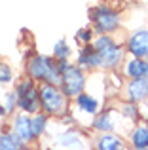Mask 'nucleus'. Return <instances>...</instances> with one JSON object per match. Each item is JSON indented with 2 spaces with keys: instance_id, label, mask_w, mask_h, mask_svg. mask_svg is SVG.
<instances>
[{
  "instance_id": "23",
  "label": "nucleus",
  "mask_w": 148,
  "mask_h": 150,
  "mask_svg": "<svg viewBox=\"0 0 148 150\" xmlns=\"http://www.w3.org/2000/svg\"><path fill=\"white\" fill-rule=\"evenodd\" d=\"M2 114H4V108H2V106H0V116H2Z\"/></svg>"
},
{
  "instance_id": "8",
  "label": "nucleus",
  "mask_w": 148,
  "mask_h": 150,
  "mask_svg": "<svg viewBox=\"0 0 148 150\" xmlns=\"http://www.w3.org/2000/svg\"><path fill=\"white\" fill-rule=\"evenodd\" d=\"M13 133H15V137H17L19 141H23V143L30 141L34 137V133H32V120H29L27 116L15 118V122H13Z\"/></svg>"
},
{
  "instance_id": "12",
  "label": "nucleus",
  "mask_w": 148,
  "mask_h": 150,
  "mask_svg": "<svg viewBox=\"0 0 148 150\" xmlns=\"http://www.w3.org/2000/svg\"><path fill=\"white\" fill-rule=\"evenodd\" d=\"M80 65H84V67H97V65H101V59H99L97 50L95 51H93L91 48L82 50V53H80Z\"/></svg>"
},
{
  "instance_id": "9",
  "label": "nucleus",
  "mask_w": 148,
  "mask_h": 150,
  "mask_svg": "<svg viewBox=\"0 0 148 150\" xmlns=\"http://www.w3.org/2000/svg\"><path fill=\"white\" fill-rule=\"evenodd\" d=\"M129 97L133 101H144L148 97V78H137L129 84Z\"/></svg>"
},
{
  "instance_id": "11",
  "label": "nucleus",
  "mask_w": 148,
  "mask_h": 150,
  "mask_svg": "<svg viewBox=\"0 0 148 150\" xmlns=\"http://www.w3.org/2000/svg\"><path fill=\"white\" fill-rule=\"evenodd\" d=\"M131 141H133L135 148L146 150L148 148V127H144V125L137 127V129H135V133H133V137H131Z\"/></svg>"
},
{
  "instance_id": "6",
  "label": "nucleus",
  "mask_w": 148,
  "mask_h": 150,
  "mask_svg": "<svg viewBox=\"0 0 148 150\" xmlns=\"http://www.w3.org/2000/svg\"><path fill=\"white\" fill-rule=\"evenodd\" d=\"M93 21H95L97 30H101V33H108V30H114L116 27H118L120 19H118V15H116L112 10H104V8H101V10H95Z\"/></svg>"
},
{
  "instance_id": "18",
  "label": "nucleus",
  "mask_w": 148,
  "mask_h": 150,
  "mask_svg": "<svg viewBox=\"0 0 148 150\" xmlns=\"http://www.w3.org/2000/svg\"><path fill=\"white\" fill-rule=\"evenodd\" d=\"M68 53H70V50L65 46V42H57V46H55V55L61 59V61H65V59L68 57Z\"/></svg>"
},
{
  "instance_id": "13",
  "label": "nucleus",
  "mask_w": 148,
  "mask_h": 150,
  "mask_svg": "<svg viewBox=\"0 0 148 150\" xmlns=\"http://www.w3.org/2000/svg\"><path fill=\"white\" fill-rule=\"evenodd\" d=\"M99 150H123V144L118 137L114 135H104L99 141Z\"/></svg>"
},
{
  "instance_id": "16",
  "label": "nucleus",
  "mask_w": 148,
  "mask_h": 150,
  "mask_svg": "<svg viewBox=\"0 0 148 150\" xmlns=\"http://www.w3.org/2000/svg\"><path fill=\"white\" fill-rule=\"evenodd\" d=\"M95 127H97V129H104V131H108V129H112L110 114H103V116H101L99 120L95 122Z\"/></svg>"
},
{
  "instance_id": "24",
  "label": "nucleus",
  "mask_w": 148,
  "mask_h": 150,
  "mask_svg": "<svg viewBox=\"0 0 148 150\" xmlns=\"http://www.w3.org/2000/svg\"><path fill=\"white\" fill-rule=\"evenodd\" d=\"M146 150H148V148H146Z\"/></svg>"
},
{
  "instance_id": "19",
  "label": "nucleus",
  "mask_w": 148,
  "mask_h": 150,
  "mask_svg": "<svg viewBox=\"0 0 148 150\" xmlns=\"http://www.w3.org/2000/svg\"><path fill=\"white\" fill-rule=\"evenodd\" d=\"M61 144H65V146H78L80 144V139L74 135H63L61 137Z\"/></svg>"
},
{
  "instance_id": "15",
  "label": "nucleus",
  "mask_w": 148,
  "mask_h": 150,
  "mask_svg": "<svg viewBox=\"0 0 148 150\" xmlns=\"http://www.w3.org/2000/svg\"><path fill=\"white\" fill-rule=\"evenodd\" d=\"M78 105H80L82 110H85V112H91V114L97 110V101L91 99L89 95H80V97H78Z\"/></svg>"
},
{
  "instance_id": "2",
  "label": "nucleus",
  "mask_w": 148,
  "mask_h": 150,
  "mask_svg": "<svg viewBox=\"0 0 148 150\" xmlns=\"http://www.w3.org/2000/svg\"><path fill=\"white\" fill-rule=\"evenodd\" d=\"M95 50L99 53V59H101V65L103 67H116L122 59V50L114 44L108 36H101L99 40L95 42Z\"/></svg>"
},
{
  "instance_id": "4",
  "label": "nucleus",
  "mask_w": 148,
  "mask_h": 150,
  "mask_svg": "<svg viewBox=\"0 0 148 150\" xmlns=\"http://www.w3.org/2000/svg\"><path fill=\"white\" fill-rule=\"evenodd\" d=\"M40 99H42V106H44V110H46V112H49V114L59 112V110L65 106L63 95H61V93L57 91V88H55V86H51V84L42 86Z\"/></svg>"
},
{
  "instance_id": "7",
  "label": "nucleus",
  "mask_w": 148,
  "mask_h": 150,
  "mask_svg": "<svg viewBox=\"0 0 148 150\" xmlns=\"http://www.w3.org/2000/svg\"><path fill=\"white\" fill-rule=\"evenodd\" d=\"M127 48L135 57H146L148 55V30H137L127 42Z\"/></svg>"
},
{
  "instance_id": "14",
  "label": "nucleus",
  "mask_w": 148,
  "mask_h": 150,
  "mask_svg": "<svg viewBox=\"0 0 148 150\" xmlns=\"http://www.w3.org/2000/svg\"><path fill=\"white\" fill-rule=\"evenodd\" d=\"M0 150H21V141L15 135H0Z\"/></svg>"
},
{
  "instance_id": "5",
  "label": "nucleus",
  "mask_w": 148,
  "mask_h": 150,
  "mask_svg": "<svg viewBox=\"0 0 148 150\" xmlns=\"http://www.w3.org/2000/svg\"><path fill=\"white\" fill-rule=\"evenodd\" d=\"M61 82H63L65 93L68 97L80 95L82 88H84V74L76 69V67H67L63 70V76H61Z\"/></svg>"
},
{
  "instance_id": "1",
  "label": "nucleus",
  "mask_w": 148,
  "mask_h": 150,
  "mask_svg": "<svg viewBox=\"0 0 148 150\" xmlns=\"http://www.w3.org/2000/svg\"><path fill=\"white\" fill-rule=\"evenodd\" d=\"M59 70L61 69L51 61V59L42 57V55L34 57L32 61L29 63L30 76H32V78H48V80L53 82V84H57V82L61 80V78H59Z\"/></svg>"
},
{
  "instance_id": "21",
  "label": "nucleus",
  "mask_w": 148,
  "mask_h": 150,
  "mask_svg": "<svg viewBox=\"0 0 148 150\" xmlns=\"http://www.w3.org/2000/svg\"><path fill=\"white\" fill-rule=\"evenodd\" d=\"M89 38H91V33H89V30H80V33H78V40L87 42Z\"/></svg>"
},
{
  "instance_id": "10",
  "label": "nucleus",
  "mask_w": 148,
  "mask_h": 150,
  "mask_svg": "<svg viewBox=\"0 0 148 150\" xmlns=\"http://www.w3.org/2000/svg\"><path fill=\"white\" fill-rule=\"evenodd\" d=\"M125 72L129 74L131 78H146L148 76V63L144 59H131L125 67Z\"/></svg>"
},
{
  "instance_id": "22",
  "label": "nucleus",
  "mask_w": 148,
  "mask_h": 150,
  "mask_svg": "<svg viewBox=\"0 0 148 150\" xmlns=\"http://www.w3.org/2000/svg\"><path fill=\"white\" fill-rule=\"evenodd\" d=\"M123 112H125V114H131L133 118H137V110H135V106H133V105H127L125 108H123Z\"/></svg>"
},
{
  "instance_id": "17",
  "label": "nucleus",
  "mask_w": 148,
  "mask_h": 150,
  "mask_svg": "<svg viewBox=\"0 0 148 150\" xmlns=\"http://www.w3.org/2000/svg\"><path fill=\"white\" fill-rule=\"evenodd\" d=\"M44 124H46L44 116H36L32 120V133H34V135H40V133L44 131Z\"/></svg>"
},
{
  "instance_id": "3",
  "label": "nucleus",
  "mask_w": 148,
  "mask_h": 150,
  "mask_svg": "<svg viewBox=\"0 0 148 150\" xmlns=\"http://www.w3.org/2000/svg\"><path fill=\"white\" fill-rule=\"evenodd\" d=\"M17 105L27 112H34L38 108V91L32 82L25 80L17 86Z\"/></svg>"
},
{
  "instance_id": "20",
  "label": "nucleus",
  "mask_w": 148,
  "mask_h": 150,
  "mask_svg": "<svg viewBox=\"0 0 148 150\" xmlns=\"http://www.w3.org/2000/svg\"><path fill=\"white\" fill-rule=\"evenodd\" d=\"M11 80V70L8 65H0V82H10Z\"/></svg>"
}]
</instances>
